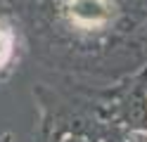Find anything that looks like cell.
I'll return each instance as SVG.
<instances>
[{"label": "cell", "instance_id": "1", "mask_svg": "<svg viewBox=\"0 0 147 142\" xmlns=\"http://www.w3.org/2000/svg\"><path fill=\"white\" fill-rule=\"evenodd\" d=\"M69 17L74 24L93 28L109 19V3L107 0H69Z\"/></svg>", "mask_w": 147, "mask_h": 142}, {"label": "cell", "instance_id": "2", "mask_svg": "<svg viewBox=\"0 0 147 142\" xmlns=\"http://www.w3.org/2000/svg\"><path fill=\"white\" fill-rule=\"evenodd\" d=\"M7 52V43L3 40V36H0V59H3V55Z\"/></svg>", "mask_w": 147, "mask_h": 142}]
</instances>
